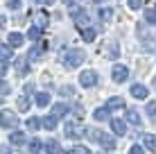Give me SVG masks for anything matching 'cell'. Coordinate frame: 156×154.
Here are the masks:
<instances>
[{
  "label": "cell",
  "mask_w": 156,
  "mask_h": 154,
  "mask_svg": "<svg viewBox=\"0 0 156 154\" xmlns=\"http://www.w3.org/2000/svg\"><path fill=\"white\" fill-rule=\"evenodd\" d=\"M111 75H113V82L122 84V82H127V77H129V68H127V66H122V63H118V66H113Z\"/></svg>",
  "instance_id": "cell-7"
},
{
  "label": "cell",
  "mask_w": 156,
  "mask_h": 154,
  "mask_svg": "<svg viewBox=\"0 0 156 154\" xmlns=\"http://www.w3.org/2000/svg\"><path fill=\"white\" fill-rule=\"evenodd\" d=\"M143 143H145V147H147L149 152H154V154H156V136L145 134V136H143Z\"/></svg>",
  "instance_id": "cell-17"
},
{
  "label": "cell",
  "mask_w": 156,
  "mask_h": 154,
  "mask_svg": "<svg viewBox=\"0 0 156 154\" xmlns=\"http://www.w3.org/2000/svg\"><path fill=\"white\" fill-rule=\"evenodd\" d=\"M12 45H0V59H5V61H9L12 59Z\"/></svg>",
  "instance_id": "cell-25"
},
{
  "label": "cell",
  "mask_w": 156,
  "mask_h": 154,
  "mask_svg": "<svg viewBox=\"0 0 156 154\" xmlns=\"http://www.w3.org/2000/svg\"><path fill=\"white\" fill-rule=\"evenodd\" d=\"M16 109L18 111H27L30 109V98L27 95H18V98H16Z\"/></svg>",
  "instance_id": "cell-18"
},
{
  "label": "cell",
  "mask_w": 156,
  "mask_h": 154,
  "mask_svg": "<svg viewBox=\"0 0 156 154\" xmlns=\"http://www.w3.org/2000/svg\"><path fill=\"white\" fill-rule=\"evenodd\" d=\"M63 134H66V138H70V141H79V138H84L86 136V129L82 125H77V123H66V127H63Z\"/></svg>",
  "instance_id": "cell-4"
},
{
  "label": "cell",
  "mask_w": 156,
  "mask_h": 154,
  "mask_svg": "<svg viewBox=\"0 0 156 154\" xmlns=\"http://www.w3.org/2000/svg\"><path fill=\"white\" fill-rule=\"evenodd\" d=\"M14 70H16V75L25 77V75L30 73V63H27V59H23V57H16V61H14Z\"/></svg>",
  "instance_id": "cell-9"
},
{
  "label": "cell",
  "mask_w": 156,
  "mask_h": 154,
  "mask_svg": "<svg viewBox=\"0 0 156 154\" xmlns=\"http://www.w3.org/2000/svg\"><path fill=\"white\" fill-rule=\"evenodd\" d=\"M2 98H5V95H0V104H2Z\"/></svg>",
  "instance_id": "cell-43"
},
{
  "label": "cell",
  "mask_w": 156,
  "mask_h": 154,
  "mask_svg": "<svg viewBox=\"0 0 156 154\" xmlns=\"http://www.w3.org/2000/svg\"><path fill=\"white\" fill-rule=\"evenodd\" d=\"M129 154H145V150L140 145H131V147H129Z\"/></svg>",
  "instance_id": "cell-35"
},
{
  "label": "cell",
  "mask_w": 156,
  "mask_h": 154,
  "mask_svg": "<svg viewBox=\"0 0 156 154\" xmlns=\"http://www.w3.org/2000/svg\"><path fill=\"white\" fill-rule=\"evenodd\" d=\"M73 93H75L73 86H61V95H73Z\"/></svg>",
  "instance_id": "cell-37"
},
{
  "label": "cell",
  "mask_w": 156,
  "mask_h": 154,
  "mask_svg": "<svg viewBox=\"0 0 156 154\" xmlns=\"http://www.w3.org/2000/svg\"><path fill=\"white\" fill-rule=\"evenodd\" d=\"M5 73H7V61H5V59H0V77H2Z\"/></svg>",
  "instance_id": "cell-39"
},
{
  "label": "cell",
  "mask_w": 156,
  "mask_h": 154,
  "mask_svg": "<svg viewBox=\"0 0 156 154\" xmlns=\"http://www.w3.org/2000/svg\"><path fill=\"white\" fill-rule=\"evenodd\" d=\"M129 9H133V12H136V9H140L143 7V0H129Z\"/></svg>",
  "instance_id": "cell-34"
},
{
  "label": "cell",
  "mask_w": 156,
  "mask_h": 154,
  "mask_svg": "<svg viewBox=\"0 0 156 154\" xmlns=\"http://www.w3.org/2000/svg\"><path fill=\"white\" fill-rule=\"evenodd\" d=\"M106 107H109L111 111H115V109H125V98H120V95H113V98L106 100Z\"/></svg>",
  "instance_id": "cell-12"
},
{
  "label": "cell",
  "mask_w": 156,
  "mask_h": 154,
  "mask_svg": "<svg viewBox=\"0 0 156 154\" xmlns=\"http://www.w3.org/2000/svg\"><path fill=\"white\" fill-rule=\"evenodd\" d=\"M27 150H30L32 154H39V152L43 150V141H41V138H36V136H34V138L30 141V147H27Z\"/></svg>",
  "instance_id": "cell-21"
},
{
  "label": "cell",
  "mask_w": 156,
  "mask_h": 154,
  "mask_svg": "<svg viewBox=\"0 0 156 154\" xmlns=\"http://www.w3.org/2000/svg\"><path fill=\"white\" fill-rule=\"evenodd\" d=\"M73 20H75V25H77L79 30L88 27V12H86V9H73Z\"/></svg>",
  "instance_id": "cell-6"
},
{
  "label": "cell",
  "mask_w": 156,
  "mask_h": 154,
  "mask_svg": "<svg viewBox=\"0 0 156 154\" xmlns=\"http://www.w3.org/2000/svg\"><path fill=\"white\" fill-rule=\"evenodd\" d=\"M79 84H82L84 88H93L95 84H98V73L95 70H84L82 75H79Z\"/></svg>",
  "instance_id": "cell-5"
},
{
  "label": "cell",
  "mask_w": 156,
  "mask_h": 154,
  "mask_svg": "<svg viewBox=\"0 0 156 154\" xmlns=\"http://www.w3.org/2000/svg\"><path fill=\"white\" fill-rule=\"evenodd\" d=\"M45 150H48V154H66V152H61V147H59V143L55 138H50L45 143Z\"/></svg>",
  "instance_id": "cell-16"
},
{
  "label": "cell",
  "mask_w": 156,
  "mask_h": 154,
  "mask_svg": "<svg viewBox=\"0 0 156 154\" xmlns=\"http://www.w3.org/2000/svg\"><path fill=\"white\" fill-rule=\"evenodd\" d=\"M50 104V93H36V107H48Z\"/></svg>",
  "instance_id": "cell-24"
},
{
  "label": "cell",
  "mask_w": 156,
  "mask_h": 154,
  "mask_svg": "<svg viewBox=\"0 0 156 154\" xmlns=\"http://www.w3.org/2000/svg\"><path fill=\"white\" fill-rule=\"evenodd\" d=\"M147 116L152 120H156V100H152V102L147 104Z\"/></svg>",
  "instance_id": "cell-32"
},
{
  "label": "cell",
  "mask_w": 156,
  "mask_h": 154,
  "mask_svg": "<svg viewBox=\"0 0 156 154\" xmlns=\"http://www.w3.org/2000/svg\"><path fill=\"white\" fill-rule=\"evenodd\" d=\"M131 95L136 100H145V98H147V86H143V84H133V86H131Z\"/></svg>",
  "instance_id": "cell-13"
},
{
  "label": "cell",
  "mask_w": 156,
  "mask_h": 154,
  "mask_svg": "<svg viewBox=\"0 0 156 154\" xmlns=\"http://www.w3.org/2000/svg\"><path fill=\"white\" fill-rule=\"evenodd\" d=\"M61 2H66V5H73V2H75V0H61Z\"/></svg>",
  "instance_id": "cell-42"
},
{
  "label": "cell",
  "mask_w": 156,
  "mask_h": 154,
  "mask_svg": "<svg viewBox=\"0 0 156 154\" xmlns=\"http://www.w3.org/2000/svg\"><path fill=\"white\" fill-rule=\"evenodd\" d=\"M125 118H127V123H131V125H140V113H138V111H133V109L127 111Z\"/></svg>",
  "instance_id": "cell-20"
},
{
  "label": "cell",
  "mask_w": 156,
  "mask_h": 154,
  "mask_svg": "<svg viewBox=\"0 0 156 154\" xmlns=\"http://www.w3.org/2000/svg\"><path fill=\"white\" fill-rule=\"evenodd\" d=\"M9 143L16 145V147L23 145V143H25V134H23V131H12V134H9Z\"/></svg>",
  "instance_id": "cell-15"
},
{
  "label": "cell",
  "mask_w": 156,
  "mask_h": 154,
  "mask_svg": "<svg viewBox=\"0 0 156 154\" xmlns=\"http://www.w3.org/2000/svg\"><path fill=\"white\" fill-rule=\"evenodd\" d=\"M20 2H23V0H9L7 7H9V9H20Z\"/></svg>",
  "instance_id": "cell-36"
},
{
  "label": "cell",
  "mask_w": 156,
  "mask_h": 154,
  "mask_svg": "<svg viewBox=\"0 0 156 154\" xmlns=\"http://www.w3.org/2000/svg\"><path fill=\"white\" fill-rule=\"evenodd\" d=\"M111 129H113L115 136H125L127 134V125H125V120H120V118H111Z\"/></svg>",
  "instance_id": "cell-10"
},
{
  "label": "cell",
  "mask_w": 156,
  "mask_h": 154,
  "mask_svg": "<svg viewBox=\"0 0 156 154\" xmlns=\"http://www.w3.org/2000/svg\"><path fill=\"white\" fill-rule=\"evenodd\" d=\"M143 48H145V50H154V48H156V41H145Z\"/></svg>",
  "instance_id": "cell-38"
},
{
  "label": "cell",
  "mask_w": 156,
  "mask_h": 154,
  "mask_svg": "<svg viewBox=\"0 0 156 154\" xmlns=\"http://www.w3.org/2000/svg\"><path fill=\"white\" fill-rule=\"evenodd\" d=\"M106 52H109V59H115L118 57V43L115 41H111V43L106 45Z\"/></svg>",
  "instance_id": "cell-31"
},
{
  "label": "cell",
  "mask_w": 156,
  "mask_h": 154,
  "mask_svg": "<svg viewBox=\"0 0 156 154\" xmlns=\"http://www.w3.org/2000/svg\"><path fill=\"white\" fill-rule=\"evenodd\" d=\"M34 2H39V5H52L55 0H34Z\"/></svg>",
  "instance_id": "cell-40"
},
{
  "label": "cell",
  "mask_w": 156,
  "mask_h": 154,
  "mask_svg": "<svg viewBox=\"0 0 156 154\" xmlns=\"http://www.w3.org/2000/svg\"><path fill=\"white\" fill-rule=\"evenodd\" d=\"M5 23H7V18H5V16H0V30L5 27Z\"/></svg>",
  "instance_id": "cell-41"
},
{
  "label": "cell",
  "mask_w": 156,
  "mask_h": 154,
  "mask_svg": "<svg viewBox=\"0 0 156 154\" xmlns=\"http://www.w3.org/2000/svg\"><path fill=\"white\" fill-rule=\"evenodd\" d=\"M109 113H111V109H109V107H100V109H95V111H93V118L98 120V123H102V120L109 118Z\"/></svg>",
  "instance_id": "cell-14"
},
{
  "label": "cell",
  "mask_w": 156,
  "mask_h": 154,
  "mask_svg": "<svg viewBox=\"0 0 156 154\" xmlns=\"http://www.w3.org/2000/svg\"><path fill=\"white\" fill-rule=\"evenodd\" d=\"M7 93H12V86H9V84L0 77V95H7Z\"/></svg>",
  "instance_id": "cell-33"
},
{
  "label": "cell",
  "mask_w": 156,
  "mask_h": 154,
  "mask_svg": "<svg viewBox=\"0 0 156 154\" xmlns=\"http://www.w3.org/2000/svg\"><path fill=\"white\" fill-rule=\"evenodd\" d=\"M18 127V116L9 109H0V129H14Z\"/></svg>",
  "instance_id": "cell-3"
},
{
  "label": "cell",
  "mask_w": 156,
  "mask_h": 154,
  "mask_svg": "<svg viewBox=\"0 0 156 154\" xmlns=\"http://www.w3.org/2000/svg\"><path fill=\"white\" fill-rule=\"evenodd\" d=\"M100 18L104 20V23H106V20H111V18H113V9H109V7H102V9H100Z\"/></svg>",
  "instance_id": "cell-29"
},
{
  "label": "cell",
  "mask_w": 156,
  "mask_h": 154,
  "mask_svg": "<svg viewBox=\"0 0 156 154\" xmlns=\"http://www.w3.org/2000/svg\"><path fill=\"white\" fill-rule=\"evenodd\" d=\"M88 138L95 141V143H100L104 150H115V138L111 134H104V131H100V129H90L88 131Z\"/></svg>",
  "instance_id": "cell-1"
},
{
  "label": "cell",
  "mask_w": 156,
  "mask_h": 154,
  "mask_svg": "<svg viewBox=\"0 0 156 154\" xmlns=\"http://www.w3.org/2000/svg\"><path fill=\"white\" fill-rule=\"evenodd\" d=\"M43 127H45V129H57V116L55 113H50V116H45V118H43Z\"/></svg>",
  "instance_id": "cell-22"
},
{
  "label": "cell",
  "mask_w": 156,
  "mask_h": 154,
  "mask_svg": "<svg viewBox=\"0 0 156 154\" xmlns=\"http://www.w3.org/2000/svg\"><path fill=\"white\" fill-rule=\"evenodd\" d=\"M66 154H90V150H88V147H84V145H75V147H70Z\"/></svg>",
  "instance_id": "cell-30"
},
{
  "label": "cell",
  "mask_w": 156,
  "mask_h": 154,
  "mask_svg": "<svg viewBox=\"0 0 156 154\" xmlns=\"http://www.w3.org/2000/svg\"><path fill=\"white\" fill-rule=\"evenodd\" d=\"M145 20H147L149 25H156V9H154V7L145 9Z\"/></svg>",
  "instance_id": "cell-26"
},
{
  "label": "cell",
  "mask_w": 156,
  "mask_h": 154,
  "mask_svg": "<svg viewBox=\"0 0 156 154\" xmlns=\"http://www.w3.org/2000/svg\"><path fill=\"white\" fill-rule=\"evenodd\" d=\"M7 43L12 45V48H20V45L25 43V36L20 34V32H12V34L7 36Z\"/></svg>",
  "instance_id": "cell-11"
},
{
  "label": "cell",
  "mask_w": 156,
  "mask_h": 154,
  "mask_svg": "<svg viewBox=\"0 0 156 154\" xmlns=\"http://www.w3.org/2000/svg\"><path fill=\"white\" fill-rule=\"evenodd\" d=\"M25 125H27V129L36 131V129H39V127L43 125V120H39V118H27V120H25Z\"/></svg>",
  "instance_id": "cell-28"
},
{
  "label": "cell",
  "mask_w": 156,
  "mask_h": 154,
  "mask_svg": "<svg viewBox=\"0 0 156 154\" xmlns=\"http://www.w3.org/2000/svg\"><path fill=\"white\" fill-rule=\"evenodd\" d=\"M154 86H156V77H154Z\"/></svg>",
  "instance_id": "cell-44"
},
{
  "label": "cell",
  "mask_w": 156,
  "mask_h": 154,
  "mask_svg": "<svg viewBox=\"0 0 156 154\" xmlns=\"http://www.w3.org/2000/svg\"><path fill=\"white\" fill-rule=\"evenodd\" d=\"M68 111H70V109H68V107H66V104H61V102H57V104H55V107H52V113H55V116H57V118H63V116H66V113H68Z\"/></svg>",
  "instance_id": "cell-23"
},
{
  "label": "cell",
  "mask_w": 156,
  "mask_h": 154,
  "mask_svg": "<svg viewBox=\"0 0 156 154\" xmlns=\"http://www.w3.org/2000/svg\"><path fill=\"white\" fill-rule=\"evenodd\" d=\"M82 36H84V41L93 43V41H95V30H93V27H84V30H82Z\"/></svg>",
  "instance_id": "cell-27"
},
{
  "label": "cell",
  "mask_w": 156,
  "mask_h": 154,
  "mask_svg": "<svg viewBox=\"0 0 156 154\" xmlns=\"http://www.w3.org/2000/svg\"><path fill=\"white\" fill-rule=\"evenodd\" d=\"M27 39H32L36 43V41H41V25H32L27 30Z\"/></svg>",
  "instance_id": "cell-19"
},
{
  "label": "cell",
  "mask_w": 156,
  "mask_h": 154,
  "mask_svg": "<svg viewBox=\"0 0 156 154\" xmlns=\"http://www.w3.org/2000/svg\"><path fill=\"white\" fill-rule=\"evenodd\" d=\"M86 59V52L79 50V48H70V50L63 55V63H66L68 68H79Z\"/></svg>",
  "instance_id": "cell-2"
},
{
  "label": "cell",
  "mask_w": 156,
  "mask_h": 154,
  "mask_svg": "<svg viewBox=\"0 0 156 154\" xmlns=\"http://www.w3.org/2000/svg\"><path fill=\"white\" fill-rule=\"evenodd\" d=\"M48 48L45 41H36V45H32V50H30V55H27V59L30 61H36V59H41V55H43V50Z\"/></svg>",
  "instance_id": "cell-8"
}]
</instances>
